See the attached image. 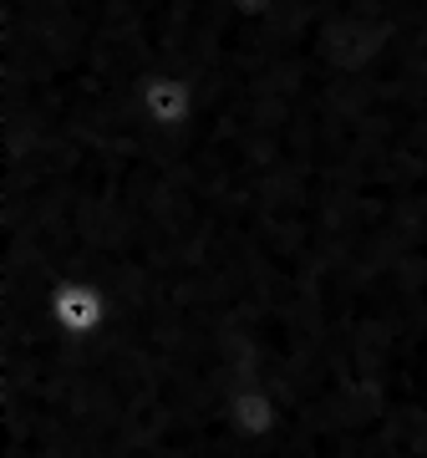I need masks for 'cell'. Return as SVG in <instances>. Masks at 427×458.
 <instances>
[{
  "label": "cell",
  "mask_w": 427,
  "mask_h": 458,
  "mask_svg": "<svg viewBox=\"0 0 427 458\" xmlns=\"http://www.w3.org/2000/svg\"><path fill=\"white\" fill-rule=\"evenodd\" d=\"M46 316H51V327L62 331V336L92 342V336L107 331L113 306H107V291L92 285V280H62V285L46 295Z\"/></svg>",
  "instance_id": "6da1fadb"
},
{
  "label": "cell",
  "mask_w": 427,
  "mask_h": 458,
  "mask_svg": "<svg viewBox=\"0 0 427 458\" xmlns=\"http://www.w3.org/2000/svg\"><path fill=\"white\" fill-rule=\"evenodd\" d=\"M138 107L158 132H183L198 113V87L183 72H153L148 82L138 87Z\"/></svg>",
  "instance_id": "7a4b0ae2"
}]
</instances>
